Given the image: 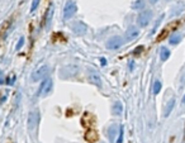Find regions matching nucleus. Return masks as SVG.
Segmentation results:
<instances>
[{"label":"nucleus","mask_w":185,"mask_h":143,"mask_svg":"<svg viewBox=\"0 0 185 143\" xmlns=\"http://www.w3.org/2000/svg\"><path fill=\"white\" fill-rule=\"evenodd\" d=\"M52 88H53V81H52V79H46V80L42 81L41 86L38 88V91H37V95L45 98L47 95L51 94Z\"/></svg>","instance_id":"1"},{"label":"nucleus","mask_w":185,"mask_h":143,"mask_svg":"<svg viewBox=\"0 0 185 143\" xmlns=\"http://www.w3.org/2000/svg\"><path fill=\"white\" fill-rule=\"evenodd\" d=\"M76 12H78L76 3L72 1V0H69V1L65 4V8H64V18H65V19L72 18Z\"/></svg>","instance_id":"2"},{"label":"nucleus","mask_w":185,"mask_h":143,"mask_svg":"<svg viewBox=\"0 0 185 143\" xmlns=\"http://www.w3.org/2000/svg\"><path fill=\"white\" fill-rule=\"evenodd\" d=\"M151 18H152V12L143 10V12L140 13L138 17H137V23H138L140 27H147L148 23L151 22Z\"/></svg>","instance_id":"3"},{"label":"nucleus","mask_w":185,"mask_h":143,"mask_svg":"<svg viewBox=\"0 0 185 143\" xmlns=\"http://www.w3.org/2000/svg\"><path fill=\"white\" fill-rule=\"evenodd\" d=\"M123 43H124V41H123V38L119 37V36H114L112 38H109V39L107 41V48L108 50H118L121 48V47L123 46Z\"/></svg>","instance_id":"4"},{"label":"nucleus","mask_w":185,"mask_h":143,"mask_svg":"<svg viewBox=\"0 0 185 143\" xmlns=\"http://www.w3.org/2000/svg\"><path fill=\"white\" fill-rule=\"evenodd\" d=\"M47 71H48V66H47V65L39 66V67L32 74V81H34V82H37V81H41L46 76Z\"/></svg>","instance_id":"5"},{"label":"nucleus","mask_w":185,"mask_h":143,"mask_svg":"<svg viewBox=\"0 0 185 143\" xmlns=\"http://www.w3.org/2000/svg\"><path fill=\"white\" fill-rule=\"evenodd\" d=\"M88 80L89 82H91L93 85H95L97 88H102V77L95 70H89L88 72Z\"/></svg>","instance_id":"6"},{"label":"nucleus","mask_w":185,"mask_h":143,"mask_svg":"<svg viewBox=\"0 0 185 143\" xmlns=\"http://www.w3.org/2000/svg\"><path fill=\"white\" fill-rule=\"evenodd\" d=\"M38 120H39V114L37 112H31L29 115H28V129L29 131L34 129Z\"/></svg>","instance_id":"7"},{"label":"nucleus","mask_w":185,"mask_h":143,"mask_svg":"<svg viewBox=\"0 0 185 143\" xmlns=\"http://www.w3.org/2000/svg\"><path fill=\"white\" fill-rule=\"evenodd\" d=\"M52 17H53V5L52 4H50L48 9L46 10V14H45V18H43V27H48L50 23L52 20Z\"/></svg>","instance_id":"8"},{"label":"nucleus","mask_w":185,"mask_h":143,"mask_svg":"<svg viewBox=\"0 0 185 143\" xmlns=\"http://www.w3.org/2000/svg\"><path fill=\"white\" fill-rule=\"evenodd\" d=\"M140 34V32L138 29H137L136 27H129L127 29L126 32V39L127 41H132V39H135V38H137V36Z\"/></svg>","instance_id":"9"},{"label":"nucleus","mask_w":185,"mask_h":143,"mask_svg":"<svg viewBox=\"0 0 185 143\" xmlns=\"http://www.w3.org/2000/svg\"><path fill=\"white\" fill-rule=\"evenodd\" d=\"M98 138H99V136H98V133L95 131H89V132L85 133V141L89 142V143L97 142Z\"/></svg>","instance_id":"10"},{"label":"nucleus","mask_w":185,"mask_h":143,"mask_svg":"<svg viewBox=\"0 0 185 143\" xmlns=\"http://www.w3.org/2000/svg\"><path fill=\"white\" fill-rule=\"evenodd\" d=\"M174 107H175V98H173V99H170V100H169L167 105L165 107V110H164V115H165V117H169V115H170V113L173 112Z\"/></svg>","instance_id":"11"},{"label":"nucleus","mask_w":185,"mask_h":143,"mask_svg":"<svg viewBox=\"0 0 185 143\" xmlns=\"http://www.w3.org/2000/svg\"><path fill=\"white\" fill-rule=\"evenodd\" d=\"M72 28L75 29V32L79 33V34H84L85 31H86V26H85L83 22H76V23L74 24Z\"/></svg>","instance_id":"12"},{"label":"nucleus","mask_w":185,"mask_h":143,"mask_svg":"<svg viewBox=\"0 0 185 143\" xmlns=\"http://www.w3.org/2000/svg\"><path fill=\"white\" fill-rule=\"evenodd\" d=\"M112 112L114 115H121V114L123 113V105L121 101H116L114 104H113V108H112Z\"/></svg>","instance_id":"13"},{"label":"nucleus","mask_w":185,"mask_h":143,"mask_svg":"<svg viewBox=\"0 0 185 143\" xmlns=\"http://www.w3.org/2000/svg\"><path fill=\"white\" fill-rule=\"evenodd\" d=\"M119 132V127H118V131H117V125H112V127H109V129H108V133H109V139H110L112 142H114L116 139V136H117V133Z\"/></svg>","instance_id":"14"},{"label":"nucleus","mask_w":185,"mask_h":143,"mask_svg":"<svg viewBox=\"0 0 185 143\" xmlns=\"http://www.w3.org/2000/svg\"><path fill=\"white\" fill-rule=\"evenodd\" d=\"M180 41H181V36H180L179 33H176V32H174L173 34H171V37H170V39H169L170 45H173V46L179 45V42H180Z\"/></svg>","instance_id":"15"},{"label":"nucleus","mask_w":185,"mask_h":143,"mask_svg":"<svg viewBox=\"0 0 185 143\" xmlns=\"http://www.w3.org/2000/svg\"><path fill=\"white\" fill-rule=\"evenodd\" d=\"M169 57H170V51H169V48H166V47H162V48L160 50V58L162 60V61H166V60H169Z\"/></svg>","instance_id":"16"},{"label":"nucleus","mask_w":185,"mask_h":143,"mask_svg":"<svg viewBox=\"0 0 185 143\" xmlns=\"http://www.w3.org/2000/svg\"><path fill=\"white\" fill-rule=\"evenodd\" d=\"M132 8H133L135 10H143L145 1L143 0H136V1H133V4H132Z\"/></svg>","instance_id":"17"},{"label":"nucleus","mask_w":185,"mask_h":143,"mask_svg":"<svg viewBox=\"0 0 185 143\" xmlns=\"http://www.w3.org/2000/svg\"><path fill=\"white\" fill-rule=\"evenodd\" d=\"M161 88H162V84H161L159 80H156L155 82H154V94L157 95L161 91Z\"/></svg>","instance_id":"18"},{"label":"nucleus","mask_w":185,"mask_h":143,"mask_svg":"<svg viewBox=\"0 0 185 143\" xmlns=\"http://www.w3.org/2000/svg\"><path fill=\"white\" fill-rule=\"evenodd\" d=\"M118 134H119V137H118V139H117V143H122L123 142V134H124V128H123V125H119V132H118Z\"/></svg>","instance_id":"19"},{"label":"nucleus","mask_w":185,"mask_h":143,"mask_svg":"<svg viewBox=\"0 0 185 143\" xmlns=\"http://www.w3.org/2000/svg\"><path fill=\"white\" fill-rule=\"evenodd\" d=\"M23 45H24V37H20L19 39H18V43H17V46H15V50L19 51L22 47H23Z\"/></svg>","instance_id":"20"},{"label":"nucleus","mask_w":185,"mask_h":143,"mask_svg":"<svg viewBox=\"0 0 185 143\" xmlns=\"http://www.w3.org/2000/svg\"><path fill=\"white\" fill-rule=\"evenodd\" d=\"M38 5H39V0H33L32 1V5H31V12L33 13L36 10L37 8H38Z\"/></svg>","instance_id":"21"},{"label":"nucleus","mask_w":185,"mask_h":143,"mask_svg":"<svg viewBox=\"0 0 185 143\" xmlns=\"http://www.w3.org/2000/svg\"><path fill=\"white\" fill-rule=\"evenodd\" d=\"M140 51H143V46H138V47H137V48L133 51V53H135V55H140V53H141Z\"/></svg>","instance_id":"22"},{"label":"nucleus","mask_w":185,"mask_h":143,"mask_svg":"<svg viewBox=\"0 0 185 143\" xmlns=\"http://www.w3.org/2000/svg\"><path fill=\"white\" fill-rule=\"evenodd\" d=\"M14 79H15V76H13L12 79H9V80H8V85H13V84H14V82H13Z\"/></svg>","instance_id":"23"},{"label":"nucleus","mask_w":185,"mask_h":143,"mask_svg":"<svg viewBox=\"0 0 185 143\" xmlns=\"http://www.w3.org/2000/svg\"><path fill=\"white\" fill-rule=\"evenodd\" d=\"M100 65L102 66H105L107 65V60L105 58H100Z\"/></svg>","instance_id":"24"},{"label":"nucleus","mask_w":185,"mask_h":143,"mask_svg":"<svg viewBox=\"0 0 185 143\" xmlns=\"http://www.w3.org/2000/svg\"><path fill=\"white\" fill-rule=\"evenodd\" d=\"M150 1H151V3H152V4H155V3H157V1H159V0H150Z\"/></svg>","instance_id":"25"},{"label":"nucleus","mask_w":185,"mask_h":143,"mask_svg":"<svg viewBox=\"0 0 185 143\" xmlns=\"http://www.w3.org/2000/svg\"><path fill=\"white\" fill-rule=\"evenodd\" d=\"M183 103H185V96H184V98H183Z\"/></svg>","instance_id":"26"}]
</instances>
